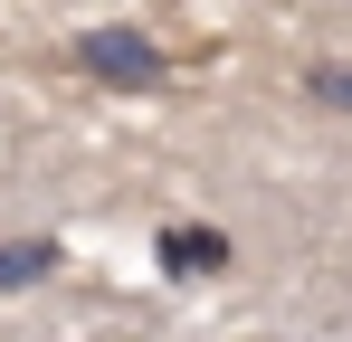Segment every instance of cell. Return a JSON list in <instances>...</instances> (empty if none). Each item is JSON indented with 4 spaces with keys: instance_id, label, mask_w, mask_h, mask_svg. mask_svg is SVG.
<instances>
[{
    "instance_id": "1",
    "label": "cell",
    "mask_w": 352,
    "mask_h": 342,
    "mask_svg": "<svg viewBox=\"0 0 352 342\" xmlns=\"http://www.w3.org/2000/svg\"><path fill=\"white\" fill-rule=\"evenodd\" d=\"M76 67H86L96 86H162V48H153L143 29H86V38H76Z\"/></svg>"
},
{
    "instance_id": "2",
    "label": "cell",
    "mask_w": 352,
    "mask_h": 342,
    "mask_svg": "<svg viewBox=\"0 0 352 342\" xmlns=\"http://www.w3.org/2000/svg\"><path fill=\"white\" fill-rule=\"evenodd\" d=\"M162 276H219L238 247H229V228H210V219H181V228H162Z\"/></svg>"
},
{
    "instance_id": "4",
    "label": "cell",
    "mask_w": 352,
    "mask_h": 342,
    "mask_svg": "<svg viewBox=\"0 0 352 342\" xmlns=\"http://www.w3.org/2000/svg\"><path fill=\"white\" fill-rule=\"evenodd\" d=\"M305 105L352 114V57H324V67H305Z\"/></svg>"
},
{
    "instance_id": "3",
    "label": "cell",
    "mask_w": 352,
    "mask_h": 342,
    "mask_svg": "<svg viewBox=\"0 0 352 342\" xmlns=\"http://www.w3.org/2000/svg\"><path fill=\"white\" fill-rule=\"evenodd\" d=\"M58 276V238H0V285H38Z\"/></svg>"
}]
</instances>
